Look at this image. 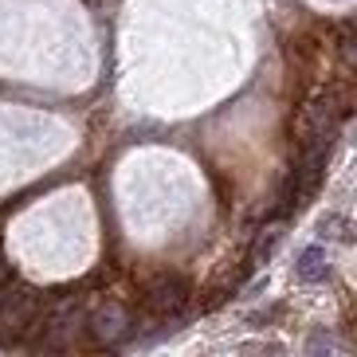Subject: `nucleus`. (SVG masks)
<instances>
[{
  "mask_svg": "<svg viewBox=\"0 0 357 357\" xmlns=\"http://www.w3.org/2000/svg\"><path fill=\"white\" fill-rule=\"evenodd\" d=\"M130 330H134V318H130L126 306L118 303H106L98 310H86V334H91V346H126L130 342Z\"/></svg>",
  "mask_w": 357,
  "mask_h": 357,
  "instance_id": "f257e3e1",
  "label": "nucleus"
},
{
  "mask_svg": "<svg viewBox=\"0 0 357 357\" xmlns=\"http://www.w3.org/2000/svg\"><path fill=\"white\" fill-rule=\"evenodd\" d=\"M146 310L153 318H181L185 303H189V283L181 275H158L153 283L146 287Z\"/></svg>",
  "mask_w": 357,
  "mask_h": 357,
  "instance_id": "f03ea898",
  "label": "nucleus"
},
{
  "mask_svg": "<svg viewBox=\"0 0 357 357\" xmlns=\"http://www.w3.org/2000/svg\"><path fill=\"white\" fill-rule=\"evenodd\" d=\"M294 275L303 279V283H322L326 275H330V259H326V248H306L303 255H298V263H294Z\"/></svg>",
  "mask_w": 357,
  "mask_h": 357,
  "instance_id": "7ed1b4c3",
  "label": "nucleus"
}]
</instances>
